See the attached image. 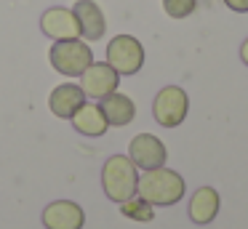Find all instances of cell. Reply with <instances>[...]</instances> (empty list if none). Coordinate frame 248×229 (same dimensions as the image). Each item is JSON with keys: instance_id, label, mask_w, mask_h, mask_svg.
<instances>
[{"instance_id": "cell-12", "label": "cell", "mask_w": 248, "mask_h": 229, "mask_svg": "<svg viewBox=\"0 0 248 229\" xmlns=\"http://www.w3.org/2000/svg\"><path fill=\"white\" fill-rule=\"evenodd\" d=\"M219 192L214 189V186H200V189L192 192V197H189V205H187V213L189 218H192V224H211L216 218V213H219Z\"/></svg>"}, {"instance_id": "cell-7", "label": "cell", "mask_w": 248, "mask_h": 229, "mask_svg": "<svg viewBox=\"0 0 248 229\" xmlns=\"http://www.w3.org/2000/svg\"><path fill=\"white\" fill-rule=\"evenodd\" d=\"M128 157L134 160L136 168L141 170H152V168H163L168 160V149L152 133H139V136L131 138L128 144Z\"/></svg>"}, {"instance_id": "cell-13", "label": "cell", "mask_w": 248, "mask_h": 229, "mask_svg": "<svg viewBox=\"0 0 248 229\" xmlns=\"http://www.w3.org/2000/svg\"><path fill=\"white\" fill-rule=\"evenodd\" d=\"M70 120H72V128H75L78 133L91 136V138L104 136V133H107V128H109L107 115H104L102 104H83L80 109L70 117Z\"/></svg>"}, {"instance_id": "cell-9", "label": "cell", "mask_w": 248, "mask_h": 229, "mask_svg": "<svg viewBox=\"0 0 248 229\" xmlns=\"http://www.w3.org/2000/svg\"><path fill=\"white\" fill-rule=\"evenodd\" d=\"M43 227L46 229H83L86 213L72 200H54L43 208Z\"/></svg>"}, {"instance_id": "cell-18", "label": "cell", "mask_w": 248, "mask_h": 229, "mask_svg": "<svg viewBox=\"0 0 248 229\" xmlns=\"http://www.w3.org/2000/svg\"><path fill=\"white\" fill-rule=\"evenodd\" d=\"M240 61H243V64H246V67H248V37H246V40L240 43Z\"/></svg>"}, {"instance_id": "cell-17", "label": "cell", "mask_w": 248, "mask_h": 229, "mask_svg": "<svg viewBox=\"0 0 248 229\" xmlns=\"http://www.w3.org/2000/svg\"><path fill=\"white\" fill-rule=\"evenodd\" d=\"M224 5L230 11H235V14H246L248 11V0H224Z\"/></svg>"}, {"instance_id": "cell-14", "label": "cell", "mask_w": 248, "mask_h": 229, "mask_svg": "<svg viewBox=\"0 0 248 229\" xmlns=\"http://www.w3.org/2000/svg\"><path fill=\"white\" fill-rule=\"evenodd\" d=\"M102 109H104V115H107V122H109V125H115V128L128 125V122H134V117H136L134 99L125 96V93H118V91L109 93V96H104V99H102Z\"/></svg>"}, {"instance_id": "cell-15", "label": "cell", "mask_w": 248, "mask_h": 229, "mask_svg": "<svg viewBox=\"0 0 248 229\" xmlns=\"http://www.w3.org/2000/svg\"><path fill=\"white\" fill-rule=\"evenodd\" d=\"M120 213L128 216V218H134V221H152V216H155L152 205H150V202H144L141 197H139V200L131 197V200L120 202Z\"/></svg>"}, {"instance_id": "cell-6", "label": "cell", "mask_w": 248, "mask_h": 229, "mask_svg": "<svg viewBox=\"0 0 248 229\" xmlns=\"http://www.w3.org/2000/svg\"><path fill=\"white\" fill-rule=\"evenodd\" d=\"M120 85V75L109 67L107 61H93L86 67V72L80 75V88L86 93V99H99L115 93Z\"/></svg>"}, {"instance_id": "cell-4", "label": "cell", "mask_w": 248, "mask_h": 229, "mask_svg": "<svg viewBox=\"0 0 248 229\" xmlns=\"http://www.w3.org/2000/svg\"><path fill=\"white\" fill-rule=\"evenodd\" d=\"M104 61L120 75V77H128V75H136L141 67H144V46L136 40L134 35H115L112 40L107 43V53H104Z\"/></svg>"}, {"instance_id": "cell-10", "label": "cell", "mask_w": 248, "mask_h": 229, "mask_svg": "<svg viewBox=\"0 0 248 229\" xmlns=\"http://www.w3.org/2000/svg\"><path fill=\"white\" fill-rule=\"evenodd\" d=\"M78 21H80V37L88 43H96L104 37L107 32V19H104V11L99 8L96 0H78L72 5Z\"/></svg>"}, {"instance_id": "cell-8", "label": "cell", "mask_w": 248, "mask_h": 229, "mask_svg": "<svg viewBox=\"0 0 248 229\" xmlns=\"http://www.w3.org/2000/svg\"><path fill=\"white\" fill-rule=\"evenodd\" d=\"M40 30L51 40H72V37H80V21H78L72 8L54 5V8L43 11V16H40Z\"/></svg>"}, {"instance_id": "cell-2", "label": "cell", "mask_w": 248, "mask_h": 229, "mask_svg": "<svg viewBox=\"0 0 248 229\" xmlns=\"http://www.w3.org/2000/svg\"><path fill=\"white\" fill-rule=\"evenodd\" d=\"M136 186H139V168L128 154H112L107 157L102 168V189L112 202H125L136 197Z\"/></svg>"}, {"instance_id": "cell-5", "label": "cell", "mask_w": 248, "mask_h": 229, "mask_svg": "<svg viewBox=\"0 0 248 229\" xmlns=\"http://www.w3.org/2000/svg\"><path fill=\"white\" fill-rule=\"evenodd\" d=\"M189 112V96L179 85H166L157 91L155 101H152V117L157 120V125L163 128H176L187 120Z\"/></svg>"}, {"instance_id": "cell-16", "label": "cell", "mask_w": 248, "mask_h": 229, "mask_svg": "<svg viewBox=\"0 0 248 229\" xmlns=\"http://www.w3.org/2000/svg\"><path fill=\"white\" fill-rule=\"evenodd\" d=\"M198 0H163V11L171 19H187L189 14H195Z\"/></svg>"}, {"instance_id": "cell-1", "label": "cell", "mask_w": 248, "mask_h": 229, "mask_svg": "<svg viewBox=\"0 0 248 229\" xmlns=\"http://www.w3.org/2000/svg\"><path fill=\"white\" fill-rule=\"evenodd\" d=\"M187 192V184L184 179L171 168H152L144 170V176H139V186H136V195L141 197L144 202H150L152 208H168L176 205L179 200Z\"/></svg>"}, {"instance_id": "cell-3", "label": "cell", "mask_w": 248, "mask_h": 229, "mask_svg": "<svg viewBox=\"0 0 248 229\" xmlns=\"http://www.w3.org/2000/svg\"><path fill=\"white\" fill-rule=\"evenodd\" d=\"M48 61L64 77H80L86 72L88 64H93V51L83 37H72V40H54L48 51Z\"/></svg>"}, {"instance_id": "cell-11", "label": "cell", "mask_w": 248, "mask_h": 229, "mask_svg": "<svg viewBox=\"0 0 248 229\" xmlns=\"http://www.w3.org/2000/svg\"><path fill=\"white\" fill-rule=\"evenodd\" d=\"M83 104H86V93H83V88L75 85V83L56 85V88L51 91V96H48L51 112H54L56 117H62V120H70Z\"/></svg>"}]
</instances>
